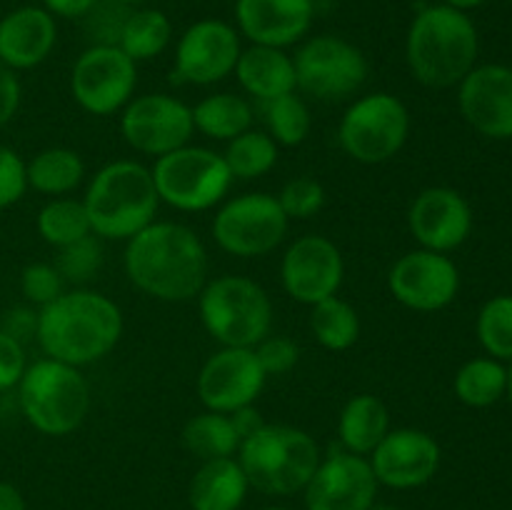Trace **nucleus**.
<instances>
[{"label": "nucleus", "mask_w": 512, "mask_h": 510, "mask_svg": "<svg viewBox=\"0 0 512 510\" xmlns=\"http://www.w3.org/2000/svg\"><path fill=\"white\" fill-rule=\"evenodd\" d=\"M125 275L145 295L165 303L198 298L208 283V250L183 223L155 220L128 240Z\"/></svg>", "instance_id": "f257e3e1"}, {"label": "nucleus", "mask_w": 512, "mask_h": 510, "mask_svg": "<svg viewBox=\"0 0 512 510\" xmlns=\"http://www.w3.org/2000/svg\"><path fill=\"white\" fill-rule=\"evenodd\" d=\"M123 335V313L108 295L95 290H65L38 310L35 338L48 358L60 363H98L113 353Z\"/></svg>", "instance_id": "f03ea898"}, {"label": "nucleus", "mask_w": 512, "mask_h": 510, "mask_svg": "<svg viewBox=\"0 0 512 510\" xmlns=\"http://www.w3.org/2000/svg\"><path fill=\"white\" fill-rule=\"evenodd\" d=\"M405 60L413 78L428 88L458 85L478 60V30L463 10L428 5L410 23Z\"/></svg>", "instance_id": "7ed1b4c3"}, {"label": "nucleus", "mask_w": 512, "mask_h": 510, "mask_svg": "<svg viewBox=\"0 0 512 510\" xmlns=\"http://www.w3.org/2000/svg\"><path fill=\"white\" fill-rule=\"evenodd\" d=\"M93 235L105 240H130L155 223L158 190L153 173L135 160L103 165L90 180L83 198Z\"/></svg>", "instance_id": "20e7f679"}, {"label": "nucleus", "mask_w": 512, "mask_h": 510, "mask_svg": "<svg viewBox=\"0 0 512 510\" xmlns=\"http://www.w3.org/2000/svg\"><path fill=\"white\" fill-rule=\"evenodd\" d=\"M235 458L250 488L265 495H293L305 490L323 455L308 430L263 423L245 435Z\"/></svg>", "instance_id": "39448f33"}, {"label": "nucleus", "mask_w": 512, "mask_h": 510, "mask_svg": "<svg viewBox=\"0 0 512 510\" xmlns=\"http://www.w3.org/2000/svg\"><path fill=\"white\" fill-rule=\"evenodd\" d=\"M18 403L38 433L63 438L85 423L93 395L80 368L43 358L25 368L18 383Z\"/></svg>", "instance_id": "423d86ee"}, {"label": "nucleus", "mask_w": 512, "mask_h": 510, "mask_svg": "<svg viewBox=\"0 0 512 510\" xmlns=\"http://www.w3.org/2000/svg\"><path fill=\"white\" fill-rule=\"evenodd\" d=\"M203 328L220 348H255L273 330V303L265 288L245 275L208 280L198 295Z\"/></svg>", "instance_id": "0eeeda50"}, {"label": "nucleus", "mask_w": 512, "mask_h": 510, "mask_svg": "<svg viewBox=\"0 0 512 510\" xmlns=\"http://www.w3.org/2000/svg\"><path fill=\"white\" fill-rule=\"evenodd\" d=\"M160 203L183 213H200L223 203L233 185L223 153L200 145H183L155 158L150 168Z\"/></svg>", "instance_id": "6e6552de"}, {"label": "nucleus", "mask_w": 512, "mask_h": 510, "mask_svg": "<svg viewBox=\"0 0 512 510\" xmlns=\"http://www.w3.org/2000/svg\"><path fill=\"white\" fill-rule=\"evenodd\" d=\"M410 135V110L398 95L370 93L355 100L338 125L340 148L363 165H383L403 150Z\"/></svg>", "instance_id": "1a4fd4ad"}, {"label": "nucleus", "mask_w": 512, "mask_h": 510, "mask_svg": "<svg viewBox=\"0 0 512 510\" xmlns=\"http://www.w3.org/2000/svg\"><path fill=\"white\" fill-rule=\"evenodd\" d=\"M295 83L305 95L323 103L350 98L368 80V58L358 45L338 35L305 40L293 58Z\"/></svg>", "instance_id": "9d476101"}, {"label": "nucleus", "mask_w": 512, "mask_h": 510, "mask_svg": "<svg viewBox=\"0 0 512 510\" xmlns=\"http://www.w3.org/2000/svg\"><path fill=\"white\" fill-rule=\"evenodd\" d=\"M288 215L270 193H245L220 205L213 218V238L235 258H263L285 240Z\"/></svg>", "instance_id": "9b49d317"}, {"label": "nucleus", "mask_w": 512, "mask_h": 510, "mask_svg": "<svg viewBox=\"0 0 512 510\" xmlns=\"http://www.w3.org/2000/svg\"><path fill=\"white\" fill-rule=\"evenodd\" d=\"M138 85V63L118 45H90L73 65L70 93L90 115H115L133 100Z\"/></svg>", "instance_id": "f8f14e48"}, {"label": "nucleus", "mask_w": 512, "mask_h": 510, "mask_svg": "<svg viewBox=\"0 0 512 510\" xmlns=\"http://www.w3.org/2000/svg\"><path fill=\"white\" fill-rule=\"evenodd\" d=\"M120 133L133 150L160 158L190 143L195 133L193 110L173 95H138L123 108Z\"/></svg>", "instance_id": "ddd939ff"}, {"label": "nucleus", "mask_w": 512, "mask_h": 510, "mask_svg": "<svg viewBox=\"0 0 512 510\" xmlns=\"http://www.w3.org/2000/svg\"><path fill=\"white\" fill-rule=\"evenodd\" d=\"M240 53V38L225 20H198L178 40L173 65V83L215 85L235 73Z\"/></svg>", "instance_id": "4468645a"}, {"label": "nucleus", "mask_w": 512, "mask_h": 510, "mask_svg": "<svg viewBox=\"0 0 512 510\" xmlns=\"http://www.w3.org/2000/svg\"><path fill=\"white\" fill-rule=\"evenodd\" d=\"M388 288L403 308L415 313H435L448 308L458 295V265L445 253L425 248L410 250L390 268Z\"/></svg>", "instance_id": "2eb2a0df"}, {"label": "nucleus", "mask_w": 512, "mask_h": 510, "mask_svg": "<svg viewBox=\"0 0 512 510\" xmlns=\"http://www.w3.org/2000/svg\"><path fill=\"white\" fill-rule=\"evenodd\" d=\"M345 278V260L338 245L325 235H303L295 240L280 263L283 290L303 305H315L338 295Z\"/></svg>", "instance_id": "dca6fc26"}, {"label": "nucleus", "mask_w": 512, "mask_h": 510, "mask_svg": "<svg viewBox=\"0 0 512 510\" xmlns=\"http://www.w3.org/2000/svg\"><path fill=\"white\" fill-rule=\"evenodd\" d=\"M378 485V478L365 455L338 448L320 458L313 478L305 485V508L370 510L375 505Z\"/></svg>", "instance_id": "f3484780"}, {"label": "nucleus", "mask_w": 512, "mask_h": 510, "mask_svg": "<svg viewBox=\"0 0 512 510\" xmlns=\"http://www.w3.org/2000/svg\"><path fill=\"white\" fill-rule=\"evenodd\" d=\"M265 370L253 348H220L210 355L198 373L200 403L215 413H235L258 400L265 388Z\"/></svg>", "instance_id": "a211bd4d"}, {"label": "nucleus", "mask_w": 512, "mask_h": 510, "mask_svg": "<svg viewBox=\"0 0 512 510\" xmlns=\"http://www.w3.org/2000/svg\"><path fill=\"white\" fill-rule=\"evenodd\" d=\"M440 445L418 428H395L370 453V468L380 485L395 490L420 488L435 478L440 468Z\"/></svg>", "instance_id": "6ab92c4d"}, {"label": "nucleus", "mask_w": 512, "mask_h": 510, "mask_svg": "<svg viewBox=\"0 0 512 510\" xmlns=\"http://www.w3.org/2000/svg\"><path fill=\"white\" fill-rule=\"evenodd\" d=\"M408 228L420 248L450 253L468 240L473 230L470 203L453 188H428L408 210Z\"/></svg>", "instance_id": "aec40b11"}, {"label": "nucleus", "mask_w": 512, "mask_h": 510, "mask_svg": "<svg viewBox=\"0 0 512 510\" xmlns=\"http://www.w3.org/2000/svg\"><path fill=\"white\" fill-rule=\"evenodd\" d=\"M463 118L485 138H512V68L480 65L460 80Z\"/></svg>", "instance_id": "412c9836"}, {"label": "nucleus", "mask_w": 512, "mask_h": 510, "mask_svg": "<svg viewBox=\"0 0 512 510\" xmlns=\"http://www.w3.org/2000/svg\"><path fill=\"white\" fill-rule=\"evenodd\" d=\"M313 0H238L235 20L253 45L285 50L300 43L313 25Z\"/></svg>", "instance_id": "4be33fe9"}, {"label": "nucleus", "mask_w": 512, "mask_h": 510, "mask_svg": "<svg viewBox=\"0 0 512 510\" xmlns=\"http://www.w3.org/2000/svg\"><path fill=\"white\" fill-rule=\"evenodd\" d=\"M58 28L45 8L25 5L0 18V63L10 70L38 68L53 53Z\"/></svg>", "instance_id": "5701e85b"}, {"label": "nucleus", "mask_w": 512, "mask_h": 510, "mask_svg": "<svg viewBox=\"0 0 512 510\" xmlns=\"http://www.w3.org/2000/svg\"><path fill=\"white\" fill-rule=\"evenodd\" d=\"M235 78L240 88L260 103L280 98L298 90L295 83V65L285 50L268 48V45H250L240 53L235 65Z\"/></svg>", "instance_id": "b1692460"}, {"label": "nucleus", "mask_w": 512, "mask_h": 510, "mask_svg": "<svg viewBox=\"0 0 512 510\" xmlns=\"http://www.w3.org/2000/svg\"><path fill=\"white\" fill-rule=\"evenodd\" d=\"M248 478L238 458L205 460L190 480V508L193 510H238L248 495Z\"/></svg>", "instance_id": "393cba45"}, {"label": "nucleus", "mask_w": 512, "mask_h": 510, "mask_svg": "<svg viewBox=\"0 0 512 510\" xmlns=\"http://www.w3.org/2000/svg\"><path fill=\"white\" fill-rule=\"evenodd\" d=\"M390 433L388 405L373 393H360L345 403L340 410L338 435L340 445L348 453L370 455L380 445V440Z\"/></svg>", "instance_id": "a878e982"}, {"label": "nucleus", "mask_w": 512, "mask_h": 510, "mask_svg": "<svg viewBox=\"0 0 512 510\" xmlns=\"http://www.w3.org/2000/svg\"><path fill=\"white\" fill-rule=\"evenodd\" d=\"M25 175H28V188L63 198L83 183L85 163L70 148H45L25 163Z\"/></svg>", "instance_id": "bb28decb"}, {"label": "nucleus", "mask_w": 512, "mask_h": 510, "mask_svg": "<svg viewBox=\"0 0 512 510\" xmlns=\"http://www.w3.org/2000/svg\"><path fill=\"white\" fill-rule=\"evenodd\" d=\"M193 110V125L213 140H233L253 128V108L245 98L233 93L205 95Z\"/></svg>", "instance_id": "cd10ccee"}, {"label": "nucleus", "mask_w": 512, "mask_h": 510, "mask_svg": "<svg viewBox=\"0 0 512 510\" xmlns=\"http://www.w3.org/2000/svg\"><path fill=\"white\" fill-rule=\"evenodd\" d=\"M240 440L243 438H240L233 418L225 413H215V410L193 415L183 428V445L203 463L215 458H235Z\"/></svg>", "instance_id": "c85d7f7f"}, {"label": "nucleus", "mask_w": 512, "mask_h": 510, "mask_svg": "<svg viewBox=\"0 0 512 510\" xmlns=\"http://www.w3.org/2000/svg\"><path fill=\"white\" fill-rule=\"evenodd\" d=\"M170 40H173V25H170L168 15L163 10L143 8L130 10L115 45L130 60L140 63V60L158 58L168 48Z\"/></svg>", "instance_id": "c756f323"}, {"label": "nucleus", "mask_w": 512, "mask_h": 510, "mask_svg": "<svg viewBox=\"0 0 512 510\" xmlns=\"http://www.w3.org/2000/svg\"><path fill=\"white\" fill-rule=\"evenodd\" d=\"M310 330L325 350L343 353L358 343L360 315L348 300L333 295L310 305Z\"/></svg>", "instance_id": "7c9ffc66"}, {"label": "nucleus", "mask_w": 512, "mask_h": 510, "mask_svg": "<svg viewBox=\"0 0 512 510\" xmlns=\"http://www.w3.org/2000/svg\"><path fill=\"white\" fill-rule=\"evenodd\" d=\"M455 395L470 408L495 405L508 390V370L495 358H473L455 373Z\"/></svg>", "instance_id": "2f4dec72"}, {"label": "nucleus", "mask_w": 512, "mask_h": 510, "mask_svg": "<svg viewBox=\"0 0 512 510\" xmlns=\"http://www.w3.org/2000/svg\"><path fill=\"white\" fill-rule=\"evenodd\" d=\"M35 225H38L40 238L58 250L93 235L88 210H85L83 200L65 198V195L63 198H53L50 203H45L43 208H40Z\"/></svg>", "instance_id": "473e14b6"}, {"label": "nucleus", "mask_w": 512, "mask_h": 510, "mask_svg": "<svg viewBox=\"0 0 512 510\" xmlns=\"http://www.w3.org/2000/svg\"><path fill=\"white\" fill-rule=\"evenodd\" d=\"M280 155V145L265 130H245L238 138L228 140L223 158L228 163L233 180H255L268 175L275 168Z\"/></svg>", "instance_id": "72a5a7b5"}, {"label": "nucleus", "mask_w": 512, "mask_h": 510, "mask_svg": "<svg viewBox=\"0 0 512 510\" xmlns=\"http://www.w3.org/2000/svg\"><path fill=\"white\" fill-rule=\"evenodd\" d=\"M263 113L265 125H268L265 133L278 145H285V148L303 145L308 140L310 130H313V115H310L308 103L298 93L268 100V103H263Z\"/></svg>", "instance_id": "f704fd0d"}, {"label": "nucleus", "mask_w": 512, "mask_h": 510, "mask_svg": "<svg viewBox=\"0 0 512 510\" xmlns=\"http://www.w3.org/2000/svg\"><path fill=\"white\" fill-rule=\"evenodd\" d=\"M478 340L495 360H512V295H495L478 315Z\"/></svg>", "instance_id": "c9c22d12"}, {"label": "nucleus", "mask_w": 512, "mask_h": 510, "mask_svg": "<svg viewBox=\"0 0 512 510\" xmlns=\"http://www.w3.org/2000/svg\"><path fill=\"white\" fill-rule=\"evenodd\" d=\"M55 268L63 275L65 283L83 285L98 275L103 268V245H100L98 235H88V238L70 243L58 250V260Z\"/></svg>", "instance_id": "e433bc0d"}, {"label": "nucleus", "mask_w": 512, "mask_h": 510, "mask_svg": "<svg viewBox=\"0 0 512 510\" xmlns=\"http://www.w3.org/2000/svg\"><path fill=\"white\" fill-rule=\"evenodd\" d=\"M275 198H278L280 208L288 215V220L315 218L325 208L323 183L310 178V175H298V178L288 180Z\"/></svg>", "instance_id": "4c0bfd02"}, {"label": "nucleus", "mask_w": 512, "mask_h": 510, "mask_svg": "<svg viewBox=\"0 0 512 510\" xmlns=\"http://www.w3.org/2000/svg\"><path fill=\"white\" fill-rule=\"evenodd\" d=\"M20 293L25 295L30 305L45 308L53 303L58 295L65 293V280L58 273V268L50 263H30L20 273Z\"/></svg>", "instance_id": "58836bf2"}, {"label": "nucleus", "mask_w": 512, "mask_h": 510, "mask_svg": "<svg viewBox=\"0 0 512 510\" xmlns=\"http://www.w3.org/2000/svg\"><path fill=\"white\" fill-rule=\"evenodd\" d=\"M253 350L268 378L270 375H288L300 360V348L295 345V340L285 338V335H265Z\"/></svg>", "instance_id": "ea45409f"}, {"label": "nucleus", "mask_w": 512, "mask_h": 510, "mask_svg": "<svg viewBox=\"0 0 512 510\" xmlns=\"http://www.w3.org/2000/svg\"><path fill=\"white\" fill-rule=\"evenodd\" d=\"M28 190L25 160L10 145L0 143V210L18 203Z\"/></svg>", "instance_id": "a19ab883"}, {"label": "nucleus", "mask_w": 512, "mask_h": 510, "mask_svg": "<svg viewBox=\"0 0 512 510\" xmlns=\"http://www.w3.org/2000/svg\"><path fill=\"white\" fill-rule=\"evenodd\" d=\"M25 368V350L18 338L0 328V390L18 388L20 378H23Z\"/></svg>", "instance_id": "79ce46f5"}, {"label": "nucleus", "mask_w": 512, "mask_h": 510, "mask_svg": "<svg viewBox=\"0 0 512 510\" xmlns=\"http://www.w3.org/2000/svg\"><path fill=\"white\" fill-rule=\"evenodd\" d=\"M20 95H23V88L15 70L0 63V128H5L15 118L20 108Z\"/></svg>", "instance_id": "37998d69"}, {"label": "nucleus", "mask_w": 512, "mask_h": 510, "mask_svg": "<svg viewBox=\"0 0 512 510\" xmlns=\"http://www.w3.org/2000/svg\"><path fill=\"white\" fill-rule=\"evenodd\" d=\"M45 10L50 15H60V18H83L95 8L98 0H43Z\"/></svg>", "instance_id": "c03bdc74"}, {"label": "nucleus", "mask_w": 512, "mask_h": 510, "mask_svg": "<svg viewBox=\"0 0 512 510\" xmlns=\"http://www.w3.org/2000/svg\"><path fill=\"white\" fill-rule=\"evenodd\" d=\"M230 418H233L235 428H238V433H240V438H245V435H250L253 430H258L260 425H263V420H260V413L253 408V405L235 410V413H230ZM240 443H243V440H240Z\"/></svg>", "instance_id": "a18cd8bd"}, {"label": "nucleus", "mask_w": 512, "mask_h": 510, "mask_svg": "<svg viewBox=\"0 0 512 510\" xmlns=\"http://www.w3.org/2000/svg\"><path fill=\"white\" fill-rule=\"evenodd\" d=\"M0 510H25L23 493L13 483H0Z\"/></svg>", "instance_id": "49530a36"}, {"label": "nucleus", "mask_w": 512, "mask_h": 510, "mask_svg": "<svg viewBox=\"0 0 512 510\" xmlns=\"http://www.w3.org/2000/svg\"><path fill=\"white\" fill-rule=\"evenodd\" d=\"M483 3H488V0H445V5H450V8L455 10H463V13H468V10L473 8H480Z\"/></svg>", "instance_id": "de8ad7c7"}, {"label": "nucleus", "mask_w": 512, "mask_h": 510, "mask_svg": "<svg viewBox=\"0 0 512 510\" xmlns=\"http://www.w3.org/2000/svg\"><path fill=\"white\" fill-rule=\"evenodd\" d=\"M505 395H508L510 403H512V365L508 368V390H505Z\"/></svg>", "instance_id": "09e8293b"}, {"label": "nucleus", "mask_w": 512, "mask_h": 510, "mask_svg": "<svg viewBox=\"0 0 512 510\" xmlns=\"http://www.w3.org/2000/svg\"><path fill=\"white\" fill-rule=\"evenodd\" d=\"M370 510H395V508H388V505H373Z\"/></svg>", "instance_id": "8fccbe9b"}, {"label": "nucleus", "mask_w": 512, "mask_h": 510, "mask_svg": "<svg viewBox=\"0 0 512 510\" xmlns=\"http://www.w3.org/2000/svg\"><path fill=\"white\" fill-rule=\"evenodd\" d=\"M120 3H128L130 5V3H140V0H120Z\"/></svg>", "instance_id": "3c124183"}, {"label": "nucleus", "mask_w": 512, "mask_h": 510, "mask_svg": "<svg viewBox=\"0 0 512 510\" xmlns=\"http://www.w3.org/2000/svg\"><path fill=\"white\" fill-rule=\"evenodd\" d=\"M265 510H290V508H265Z\"/></svg>", "instance_id": "603ef678"}]
</instances>
